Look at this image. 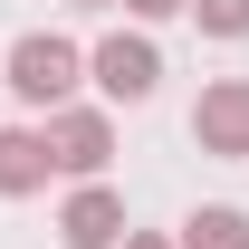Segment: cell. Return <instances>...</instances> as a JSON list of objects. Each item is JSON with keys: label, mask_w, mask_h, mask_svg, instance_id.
I'll use <instances>...</instances> for the list:
<instances>
[{"label": "cell", "mask_w": 249, "mask_h": 249, "mask_svg": "<svg viewBox=\"0 0 249 249\" xmlns=\"http://www.w3.org/2000/svg\"><path fill=\"white\" fill-rule=\"evenodd\" d=\"M77 87H87V48L58 29H29L10 38V96L19 106H77Z\"/></svg>", "instance_id": "6da1fadb"}, {"label": "cell", "mask_w": 249, "mask_h": 249, "mask_svg": "<svg viewBox=\"0 0 249 249\" xmlns=\"http://www.w3.org/2000/svg\"><path fill=\"white\" fill-rule=\"evenodd\" d=\"M87 77H96L106 106H144V96L163 87V48H154L144 29H115V38H96V48H87Z\"/></svg>", "instance_id": "7a4b0ae2"}, {"label": "cell", "mask_w": 249, "mask_h": 249, "mask_svg": "<svg viewBox=\"0 0 249 249\" xmlns=\"http://www.w3.org/2000/svg\"><path fill=\"white\" fill-rule=\"evenodd\" d=\"M48 154H58V173H77V182H106L115 115H106V106H48Z\"/></svg>", "instance_id": "3957f363"}, {"label": "cell", "mask_w": 249, "mask_h": 249, "mask_svg": "<svg viewBox=\"0 0 249 249\" xmlns=\"http://www.w3.org/2000/svg\"><path fill=\"white\" fill-rule=\"evenodd\" d=\"M192 144L211 163H249V77H211L192 106Z\"/></svg>", "instance_id": "277c9868"}, {"label": "cell", "mask_w": 249, "mask_h": 249, "mask_svg": "<svg viewBox=\"0 0 249 249\" xmlns=\"http://www.w3.org/2000/svg\"><path fill=\"white\" fill-rule=\"evenodd\" d=\"M124 230H134V220H124V192L115 182H77L67 211H58V240L67 249H124Z\"/></svg>", "instance_id": "5b68a950"}, {"label": "cell", "mask_w": 249, "mask_h": 249, "mask_svg": "<svg viewBox=\"0 0 249 249\" xmlns=\"http://www.w3.org/2000/svg\"><path fill=\"white\" fill-rule=\"evenodd\" d=\"M58 154H48V124H0V201H29L48 192Z\"/></svg>", "instance_id": "8992f818"}, {"label": "cell", "mask_w": 249, "mask_h": 249, "mask_svg": "<svg viewBox=\"0 0 249 249\" xmlns=\"http://www.w3.org/2000/svg\"><path fill=\"white\" fill-rule=\"evenodd\" d=\"M182 249H249V211L240 201H201L182 220Z\"/></svg>", "instance_id": "52a82bcc"}, {"label": "cell", "mask_w": 249, "mask_h": 249, "mask_svg": "<svg viewBox=\"0 0 249 249\" xmlns=\"http://www.w3.org/2000/svg\"><path fill=\"white\" fill-rule=\"evenodd\" d=\"M201 38H249V0H192Z\"/></svg>", "instance_id": "ba28073f"}, {"label": "cell", "mask_w": 249, "mask_h": 249, "mask_svg": "<svg viewBox=\"0 0 249 249\" xmlns=\"http://www.w3.org/2000/svg\"><path fill=\"white\" fill-rule=\"evenodd\" d=\"M124 10H134V19H182L192 0H124Z\"/></svg>", "instance_id": "9c48e42d"}, {"label": "cell", "mask_w": 249, "mask_h": 249, "mask_svg": "<svg viewBox=\"0 0 249 249\" xmlns=\"http://www.w3.org/2000/svg\"><path fill=\"white\" fill-rule=\"evenodd\" d=\"M124 249H182V240H163V230H124Z\"/></svg>", "instance_id": "30bf717a"}, {"label": "cell", "mask_w": 249, "mask_h": 249, "mask_svg": "<svg viewBox=\"0 0 249 249\" xmlns=\"http://www.w3.org/2000/svg\"><path fill=\"white\" fill-rule=\"evenodd\" d=\"M67 10H124V0H67Z\"/></svg>", "instance_id": "8fae6325"}]
</instances>
